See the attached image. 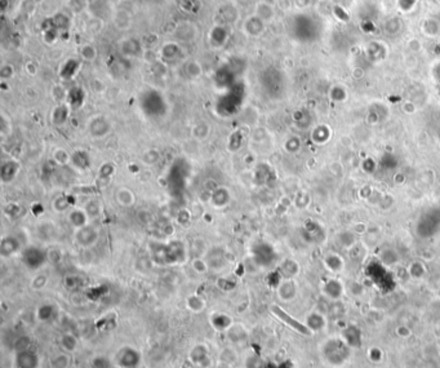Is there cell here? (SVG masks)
<instances>
[{
	"instance_id": "cell-1",
	"label": "cell",
	"mask_w": 440,
	"mask_h": 368,
	"mask_svg": "<svg viewBox=\"0 0 440 368\" xmlns=\"http://www.w3.org/2000/svg\"><path fill=\"white\" fill-rule=\"evenodd\" d=\"M324 345L323 355H324V358H327V362L332 364L333 367H341L346 362L350 354V350L347 349L346 345L341 341H336V340H330Z\"/></svg>"
},
{
	"instance_id": "cell-2",
	"label": "cell",
	"mask_w": 440,
	"mask_h": 368,
	"mask_svg": "<svg viewBox=\"0 0 440 368\" xmlns=\"http://www.w3.org/2000/svg\"><path fill=\"white\" fill-rule=\"evenodd\" d=\"M141 363V354L132 346H124L116 354V364L120 368H137Z\"/></svg>"
},
{
	"instance_id": "cell-3",
	"label": "cell",
	"mask_w": 440,
	"mask_h": 368,
	"mask_svg": "<svg viewBox=\"0 0 440 368\" xmlns=\"http://www.w3.org/2000/svg\"><path fill=\"white\" fill-rule=\"evenodd\" d=\"M40 364V358L34 350L14 353L13 368H38Z\"/></svg>"
},
{
	"instance_id": "cell-4",
	"label": "cell",
	"mask_w": 440,
	"mask_h": 368,
	"mask_svg": "<svg viewBox=\"0 0 440 368\" xmlns=\"http://www.w3.org/2000/svg\"><path fill=\"white\" fill-rule=\"evenodd\" d=\"M188 360L196 367H208L211 363V353L208 346L204 344H196L195 346L191 347L188 352Z\"/></svg>"
},
{
	"instance_id": "cell-5",
	"label": "cell",
	"mask_w": 440,
	"mask_h": 368,
	"mask_svg": "<svg viewBox=\"0 0 440 368\" xmlns=\"http://www.w3.org/2000/svg\"><path fill=\"white\" fill-rule=\"evenodd\" d=\"M271 310H273V313H274V314L277 315V317L279 318L280 320H282V322H284L285 324L289 325L292 330L297 331L298 333H301V335H305V336H310V335H311V331H310V328L307 327V325L302 324V323H300L298 320L293 319L292 317H289V315H288L287 313L284 312V310L280 309V308L273 306Z\"/></svg>"
},
{
	"instance_id": "cell-6",
	"label": "cell",
	"mask_w": 440,
	"mask_h": 368,
	"mask_svg": "<svg viewBox=\"0 0 440 368\" xmlns=\"http://www.w3.org/2000/svg\"><path fill=\"white\" fill-rule=\"evenodd\" d=\"M71 364V358L69 353H57L49 359V368H69Z\"/></svg>"
},
{
	"instance_id": "cell-7",
	"label": "cell",
	"mask_w": 440,
	"mask_h": 368,
	"mask_svg": "<svg viewBox=\"0 0 440 368\" xmlns=\"http://www.w3.org/2000/svg\"><path fill=\"white\" fill-rule=\"evenodd\" d=\"M61 346L64 349V352L66 353H74L78 349V340L75 339V336L70 335V333H66L61 337Z\"/></svg>"
},
{
	"instance_id": "cell-8",
	"label": "cell",
	"mask_w": 440,
	"mask_h": 368,
	"mask_svg": "<svg viewBox=\"0 0 440 368\" xmlns=\"http://www.w3.org/2000/svg\"><path fill=\"white\" fill-rule=\"evenodd\" d=\"M238 360V353L236 350H234L233 347H225L223 350H221L220 353V362L225 363L227 365H234L235 362Z\"/></svg>"
},
{
	"instance_id": "cell-9",
	"label": "cell",
	"mask_w": 440,
	"mask_h": 368,
	"mask_svg": "<svg viewBox=\"0 0 440 368\" xmlns=\"http://www.w3.org/2000/svg\"><path fill=\"white\" fill-rule=\"evenodd\" d=\"M245 368H265L266 363L258 354H250L244 360Z\"/></svg>"
},
{
	"instance_id": "cell-10",
	"label": "cell",
	"mask_w": 440,
	"mask_h": 368,
	"mask_svg": "<svg viewBox=\"0 0 440 368\" xmlns=\"http://www.w3.org/2000/svg\"><path fill=\"white\" fill-rule=\"evenodd\" d=\"M113 367V364H111L110 359H109L108 357H105V355H94L93 358L91 359V368H111Z\"/></svg>"
},
{
	"instance_id": "cell-11",
	"label": "cell",
	"mask_w": 440,
	"mask_h": 368,
	"mask_svg": "<svg viewBox=\"0 0 440 368\" xmlns=\"http://www.w3.org/2000/svg\"><path fill=\"white\" fill-rule=\"evenodd\" d=\"M31 344H32V341H31V339H30V337H27V336L19 337V339L17 340L16 342H14V353L30 350V346H31Z\"/></svg>"
},
{
	"instance_id": "cell-12",
	"label": "cell",
	"mask_w": 440,
	"mask_h": 368,
	"mask_svg": "<svg viewBox=\"0 0 440 368\" xmlns=\"http://www.w3.org/2000/svg\"><path fill=\"white\" fill-rule=\"evenodd\" d=\"M230 340L235 344H240V342L244 341L247 339V333L245 332H234V330L230 331V335H228Z\"/></svg>"
},
{
	"instance_id": "cell-13",
	"label": "cell",
	"mask_w": 440,
	"mask_h": 368,
	"mask_svg": "<svg viewBox=\"0 0 440 368\" xmlns=\"http://www.w3.org/2000/svg\"><path fill=\"white\" fill-rule=\"evenodd\" d=\"M368 355H369V359L373 360V362H380L382 359V352L379 347H372L369 353H368Z\"/></svg>"
},
{
	"instance_id": "cell-14",
	"label": "cell",
	"mask_w": 440,
	"mask_h": 368,
	"mask_svg": "<svg viewBox=\"0 0 440 368\" xmlns=\"http://www.w3.org/2000/svg\"><path fill=\"white\" fill-rule=\"evenodd\" d=\"M439 353H440V345H439Z\"/></svg>"
}]
</instances>
